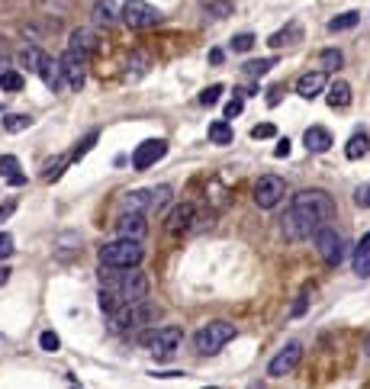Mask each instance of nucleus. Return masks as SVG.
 Returning a JSON list of instances; mask_svg holds the SVG:
<instances>
[{
  "label": "nucleus",
  "mask_w": 370,
  "mask_h": 389,
  "mask_svg": "<svg viewBox=\"0 0 370 389\" xmlns=\"http://www.w3.org/2000/svg\"><path fill=\"white\" fill-rule=\"evenodd\" d=\"M335 219V200L325 190H303L293 196L290 209L280 219L284 238L287 241H306L309 235H319L325 225Z\"/></svg>",
  "instance_id": "obj_1"
},
{
  "label": "nucleus",
  "mask_w": 370,
  "mask_h": 389,
  "mask_svg": "<svg viewBox=\"0 0 370 389\" xmlns=\"http://www.w3.org/2000/svg\"><path fill=\"white\" fill-rule=\"evenodd\" d=\"M148 274L136 270H120V274H107L100 280V293H97V303L107 315H113L122 306H136V303H145L148 299Z\"/></svg>",
  "instance_id": "obj_2"
},
{
  "label": "nucleus",
  "mask_w": 370,
  "mask_h": 389,
  "mask_svg": "<svg viewBox=\"0 0 370 389\" xmlns=\"http://www.w3.org/2000/svg\"><path fill=\"white\" fill-rule=\"evenodd\" d=\"M145 258L142 241H129V238H116L107 241L100 248V267L107 270H136Z\"/></svg>",
  "instance_id": "obj_3"
},
{
  "label": "nucleus",
  "mask_w": 370,
  "mask_h": 389,
  "mask_svg": "<svg viewBox=\"0 0 370 389\" xmlns=\"http://www.w3.org/2000/svg\"><path fill=\"white\" fill-rule=\"evenodd\" d=\"M158 319V306L155 303H136V306H122L110 315V332L113 334H126V332H136V328H145Z\"/></svg>",
  "instance_id": "obj_4"
},
{
  "label": "nucleus",
  "mask_w": 370,
  "mask_h": 389,
  "mask_svg": "<svg viewBox=\"0 0 370 389\" xmlns=\"http://www.w3.org/2000/svg\"><path fill=\"white\" fill-rule=\"evenodd\" d=\"M235 325L232 322H206V325H200L196 328V334H194V344H196V351L200 354H206V357H213V354H219L225 344L235 338Z\"/></svg>",
  "instance_id": "obj_5"
},
{
  "label": "nucleus",
  "mask_w": 370,
  "mask_h": 389,
  "mask_svg": "<svg viewBox=\"0 0 370 389\" xmlns=\"http://www.w3.org/2000/svg\"><path fill=\"white\" fill-rule=\"evenodd\" d=\"M139 341L145 344L151 354H158V357H171V354L181 348V341H184V332H181L177 325H165V328H148V332L142 334Z\"/></svg>",
  "instance_id": "obj_6"
},
{
  "label": "nucleus",
  "mask_w": 370,
  "mask_h": 389,
  "mask_svg": "<svg viewBox=\"0 0 370 389\" xmlns=\"http://www.w3.org/2000/svg\"><path fill=\"white\" fill-rule=\"evenodd\" d=\"M120 19L129 29H151L161 23V10L145 3V0H126L120 7Z\"/></svg>",
  "instance_id": "obj_7"
},
{
  "label": "nucleus",
  "mask_w": 370,
  "mask_h": 389,
  "mask_svg": "<svg viewBox=\"0 0 370 389\" xmlns=\"http://www.w3.org/2000/svg\"><path fill=\"white\" fill-rule=\"evenodd\" d=\"M315 251H319V258L329 264V267H338L344 260V238L342 232H335L332 225H325L322 232L315 235Z\"/></svg>",
  "instance_id": "obj_8"
},
{
  "label": "nucleus",
  "mask_w": 370,
  "mask_h": 389,
  "mask_svg": "<svg viewBox=\"0 0 370 389\" xmlns=\"http://www.w3.org/2000/svg\"><path fill=\"white\" fill-rule=\"evenodd\" d=\"M284 193H287V184H284V177H277V174H264V177H258V184H255V203H258L261 209L280 206Z\"/></svg>",
  "instance_id": "obj_9"
},
{
  "label": "nucleus",
  "mask_w": 370,
  "mask_h": 389,
  "mask_svg": "<svg viewBox=\"0 0 370 389\" xmlns=\"http://www.w3.org/2000/svg\"><path fill=\"white\" fill-rule=\"evenodd\" d=\"M165 155H167V142L165 139H148L132 151V167H136V171H148V167L158 164Z\"/></svg>",
  "instance_id": "obj_10"
},
{
  "label": "nucleus",
  "mask_w": 370,
  "mask_h": 389,
  "mask_svg": "<svg viewBox=\"0 0 370 389\" xmlns=\"http://www.w3.org/2000/svg\"><path fill=\"white\" fill-rule=\"evenodd\" d=\"M303 361V344L299 341H290L284 351L268 363V377H287L290 370H296V363Z\"/></svg>",
  "instance_id": "obj_11"
},
{
  "label": "nucleus",
  "mask_w": 370,
  "mask_h": 389,
  "mask_svg": "<svg viewBox=\"0 0 370 389\" xmlns=\"http://www.w3.org/2000/svg\"><path fill=\"white\" fill-rule=\"evenodd\" d=\"M116 235L120 238H129V241H142L148 235V222L142 213H122L116 219Z\"/></svg>",
  "instance_id": "obj_12"
},
{
  "label": "nucleus",
  "mask_w": 370,
  "mask_h": 389,
  "mask_svg": "<svg viewBox=\"0 0 370 389\" xmlns=\"http://www.w3.org/2000/svg\"><path fill=\"white\" fill-rule=\"evenodd\" d=\"M84 65H87V58L77 55V52H71V48L62 55L65 81H68V87H71V91H81V87H84Z\"/></svg>",
  "instance_id": "obj_13"
},
{
  "label": "nucleus",
  "mask_w": 370,
  "mask_h": 389,
  "mask_svg": "<svg viewBox=\"0 0 370 389\" xmlns=\"http://www.w3.org/2000/svg\"><path fill=\"white\" fill-rule=\"evenodd\" d=\"M194 222H196V206L181 203V206L171 209V216H167V232L181 235V232H187V229H194Z\"/></svg>",
  "instance_id": "obj_14"
},
{
  "label": "nucleus",
  "mask_w": 370,
  "mask_h": 389,
  "mask_svg": "<svg viewBox=\"0 0 370 389\" xmlns=\"http://www.w3.org/2000/svg\"><path fill=\"white\" fill-rule=\"evenodd\" d=\"M42 81H46V87L52 93H65L71 91L65 81V68H62V58H48L46 68H42Z\"/></svg>",
  "instance_id": "obj_15"
},
{
  "label": "nucleus",
  "mask_w": 370,
  "mask_h": 389,
  "mask_svg": "<svg viewBox=\"0 0 370 389\" xmlns=\"http://www.w3.org/2000/svg\"><path fill=\"white\" fill-rule=\"evenodd\" d=\"M71 52H77V55H84V58H91V55H97V48H100V42H97V32L93 29H84V26H77L71 32Z\"/></svg>",
  "instance_id": "obj_16"
},
{
  "label": "nucleus",
  "mask_w": 370,
  "mask_h": 389,
  "mask_svg": "<svg viewBox=\"0 0 370 389\" xmlns=\"http://www.w3.org/2000/svg\"><path fill=\"white\" fill-rule=\"evenodd\" d=\"M325 84H329L325 71H309V75H303L296 81V93H299L303 100H315V97L325 91Z\"/></svg>",
  "instance_id": "obj_17"
},
{
  "label": "nucleus",
  "mask_w": 370,
  "mask_h": 389,
  "mask_svg": "<svg viewBox=\"0 0 370 389\" xmlns=\"http://www.w3.org/2000/svg\"><path fill=\"white\" fill-rule=\"evenodd\" d=\"M303 145L306 151H313V155H325V151L332 149V132L322 129V126H309L303 132Z\"/></svg>",
  "instance_id": "obj_18"
},
{
  "label": "nucleus",
  "mask_w": 370,
  "mask_h": 389,
  "mask_svg": "<svg viewBox=\"0 0 370 389\" xmlns=\"http://www.w3.org/2000/svg\"><path fill=\"white\" fill-rule=\"evenodd\" d=\"M46 61H48V55L42 52V48H36V46H26L23 52H19V65L26 68L29 75H42Z\"/></svg>",
  "instance_id": "obj_19"
},
{
  "label": "nucleus",
  "mask_w": 370,
  "mask_h": 389,
  "mask_svg": "<svg viewBox=\"0 0 370 389\" xmlns=\"http://www.w3.org/2000/svg\"><path fill=\"white\" fill-rule=\"evenodd\" d=\"M329 106L332 110H344V106H351V84L348 81H335L332 87H329Z\"/></svg>",
  "instance_id": "obj_20"
},
{
  "label": "nucleus",
  "mask_w": 370,
  "mask_h": 389,
  "mask_svg": "<svg viewBox=\"0 0 370 389\" xmlns=\"http://www.w3.org/2000/svg\"><path fill=\"white\" fill-rule=\"evenodd\" d=\"M122 209H126V213H142L145 216L148 209H151V190H132V193H126Z\"/></svg>",
  "instance_id": "obj_21"
},
{
  "label": "nucleus",
  "mask_w": 370,
  "mask_h": 389,
  "mask_svg": "<svg viewBox=\"0 0 370 389\" xmlns=\"http://www.w3.org/2000/svg\"><path fill=\"white\" fill-rule=\"evenodd\" d=\"M116 13H120V7H116L113 0H97V3H93V23L103 29L116 23Z\"/></svg>",
  "instance_id": "obj_22"
},
{
  "label": "nucleus",
  "mask_w": 370,
  "mask_h": 389,
  "mask_svg": "<svg viewBox=\"0 0 370 389\" xmlns=\"http://www.w3.org/2000/svg\"><path fill=\"white\" fill-rule=\"evenodd\" d=\"M354 274L358 277H370V232L361 238V245L354 248Z\"/></svg>",
  "instance_id": "obj_23"
},
{
  "label": "nucleus",
  "mask_w": 370,
  "mask_h": 389,
  "mask_svg": "<svg viewBox=\"0 0 370 389\" xmlns=\"http://www.w3.org/2000/svg\"><path fill=\"white\" fill-rule=\"evenodd\" d=\"M367 151H370L367 132H354L351 139H348V145H344V158H348V161H361Z\"/></svg>",
  "instance_id": "obj_24"
},
{
  "label": "nucleus",
  "mask_w": 370,
  "mask_h": 389,
  "mask_svg": "<svg viewBox=\"0 0 370 389\" xmlns=\"http://www.w3.org/2000/svg\"><path fill=\"white\" fill-rule=\"evenodd\" d=\"M0 177L7 180V184H13V187H23L26 184V177L19 174V161L13 155H3L0 158Z\"/></svg>",
  "instance_id": "obj_25"
},
{
  "label": "nucleus",
  "mask_w": 370,
  "mask_h": 389,
  "mask_svg": "<svg viewBox=\"0 0 370 389\" xmlns=\"http://www.w3.org/2000/svg\"><path fill=\"white\" fill-rule=\"evenodd\" d=\"M299 36H303V29H299V23H290L287 29H280V32H274V36L268 39V46H270V48L293 46V42H299Z\"/></svg>",
  "instance_id": "obj_26"
},
{
  "label": "nucleus",
  "mask_w": 370,
  "mask_h": 389,
  "mask_svg": "<svg viewBox=\"0 0 370 389\" xmlns=\"http://www.w3.org/2000/svg\"><path fill=\"white\" fill-rule=\"evenodd\" d=\"M232 139H235V132H232V126L225 120L210 122V142L213 145H232Z\"/></svg>",
  "instance_id": "obj_27"
},
{
  "label": "nucleus",
  "mask_w": 370,
  "mask_h": 389,
  "mask_svg": "<svg viewBox=\"0 0 370 389\" xmlns=\"http://www.w3.org/2000/svg\"><path fill=\"white\" fill-rule=\"evenodd\" d=\"M26 87V77L19 75V71H13V68H7V71H0V91H10L17 93Z\"/></svg>",
  "instance_id": "obj_28"
},
{
  "label": "nucleus",
  "mask_w": 370,
  "mask_h": 389,
  "mask_svg": "<svg viewBox=\"0 0 370 389\" xmlns=\"http://www.w3.org/2000/svg\"><path fill=\"white\" fill-rule=\"evenodd\" d=\"M148 65H151V58H148L145 52L129 55V61H126V77H142L148 71Z\"/></svg>",
  "instance_id": "obj_29"
},
{
  "label": "nucleus",
  "mask_w": 370,
  "mask_h": 389,
  "mask_svg": "<svg viewBox=\"0 0 370 389\" xmlns=\"http://www.w3.org/2000/svg\"><path fill=\"white\" fill-rule=\"evenodd\" d=\"M361 23V13H342V17H335V19H329V32H344V29H354Z\"/></svg>",
  "instance_id": "obj_30"
},
{
  "label": "nucleus",
  "mask_w": 370,
  "mask_h": 389,
  "mask_svg": "<svg viewBox=\"0 0 370 389\" xmlns=\"http://www.w3.org/2000/svg\"><path fill=\"white\" fill-rule=\"evenodd\" d=\"M68 164H71V155H58L55 161H48V164H46V174H42V177H46L48 184H55L58 177L65 174V167H68Z\"/></svg>",
  "instance_id": "obj_31"
},
{
  "label": "nucleus",
  "mask_w": 370,
  "mask_h": 389,
  "mask_svg": "<svg viewBox=\"0 0 370 389\" xmlns=\"http://www.w3.org/2000/svg\"><path fill=\"white\" fill-rule=\"evenodd\" d=\"M97 139H100V132H97V129L87 132V135H84V139L77 142V145H74V151H71V164H74V161H81V158L87 155V151H91L93 145H97Z\"/></svg>",
  "instance_id": "obj_32"
},
{
  "label": "nucleus",
  "mask_w": 370,
  "mask_h": 389,
  "mask_svg": "<svg viewBox=\"0 0 370 389\" xmlns=\"http://www.w3.org/2000/svg\"><path fill=\"white\" fill-rule=\"evenodd\" d=\"M274 65H277V58H258V61H248V65H245V75L258 81V77H264Z\"/></svg>",
  "instance_id": "obj_33"
},
{
  "label": "nucleus",
  "mask_w": 370,
  "mask_h": 389,
  "mask_svg": "<svg viewBox=\"0 0 370 389\" xmlns=\"http://www.w3.org/2000/svg\"><path fill=\"white\" fill-rule=\"evenodd\" d=\"M33 126V120H29L26 113H10L7 120H3V129L7 132H23V129H29Z\"/></svg>",
  "instance_id": "obj_34"
},
{
  "label": "nucleus",
  "mask_w": 370,
  "mask_h": 389,
  "mask_svg": "<svg viewBox=\"0 0 370 389\" xmlns=\"http://www.w3.org/2000/svg\"><path fill=\"white\" fill-rule=\"evenodd\" d=\"M232 0H213V3H206V17H216V19H222V17H232Z\"/></svg>",
  "instance_id": "obj_35"
},
{
  "label": "nucleus",
  "mask_w": 370,
  "mask_h": 389,
  "mask_svg": "<svg viewBox=\"0 0 370 389\" xmlns=\"http://www.w3.org/2000/svg\"><path fill=\"white\" fill-rule=\"evenodd\" d=\"M219 97H222V84H210V87L200 93V103H203V106H216Z\"/></svg>",
  "instance_id": "obj_36"
},
{
  "label": "nucleus",
  "mask_w": 370,
  "mask_h": 389,
  "mask_svg": "<svg viewBox=\"0 0 370 389\" xmlns=\"http://www.w3.org/2000/svg\"><path fill=\"white\" fill-rule=\"evenodd\" d=\"M39 348H42V351H48V354H55L58 348H62V341H58L55 332H42V334H39Z\"/></svg>",
  "instance_id": "obj_37"
},
{
  "label": "nucleus",
  "mask_w": 370,
  "mask_h": 389,
  "mask_svg": "<svg viewBox=\"0 0 370 389\" xmlns=\"http://www.w3.org/2000/svg\"><path fill=\"white\" fill-rule=\"evenodd\" d=\"M251 46H255L251 32H239V36L232 39V52H251Z\"/></svg>",
  "instance_id": "obj_38"
},
{
  "label": "nucleus",
  "mask_w": 370,
  "mask_h": 389,
  "mask_svg": "<svg viewBox=\"0 0 370 389\" xmlns=\"http://www.w3.org/2000/svg\"><path fill=\"white\" fill-rule=\"evenodd\" d=\"M319 58H322V65H325V68H342V61H344V55L338 52V48H325V52H322Z\"/></svg>",
  "instance_id": "obj_39"
},
{
  "label": "nucleus",
  "mask_w": 370,
  "mask_h": 389,
  "mask_svg": "<svg viewBox=\"0 0 370 389\" xmlns=\"http://www.w3.org/2000/svg\"><path fill=\"white\" fill-rule=\"evenodd\" d=\"M274 135H277V129H274L270 122H261V126H255V129H251V139H255V142H258V139H274Z\"/></svg>",
  "instance_id": "obj_40"
},
{
  "label": "nucleus",
  "mask_w": 370,
  "mask_h": 389,
  "mask_svg": "<svg viewBox=\"0 0 370 389\" xmlns=\"http://www.w3.org/2000/svg\"><path fill=\"white\" fill-rule=\"evenodd\" d=\"M354 203L361 206V209H370V184H361L354 190Z\"/></svg>",
  "instance_id": "obj_41"
},
{
  "label": "nucleus",
  "mask_w": 370,
  "mask_h": 389,
  "mask_svg": "<svg viewBox=\"0 0 370 389\" xmlns=\"http://www.w3.org/2000/svg\"><path fill=\"white\" fill-rule=\"evenodd\" d=\"M241 106H245V100H241V97H232V100L225 103V120H235V116H241Z\"/></svg>",
  "instance_id": "obj_42"
},
{
  "label": "nucleus",
  "mask_w": 370,
  "mask_h": 389,
  "mask_svg": "<svg viewBox=\"0 0 370 389\" xmlns=\"http://www.w3.org/2000/svg\"><path fill=\"white\" fill-rule=\"evenodd\" d=\"M10 254H13V238L7 232H0V260L10 258Z\"/></svg>",
  "instance_id": "obj_43"
},
{
  "label": "nucleus",
  "mask_w": 370,
  "mask_h": 389,
  "mask_svg": "<svg viewBox=\"0 0 370 389\" xmlns=\"http://www.w3.org/2000/svg\"><path fill=\"white\" fill-rule=\"evenodd\" d=\"M13 213H17V200H3L0 203V222H7Z\"/></svg>",
  "instance_id": "obj_44"
},
{
  "label": "nucleus",
  "mask_w": 370,
  "mask_h": 389,
  "mask_svg": "<svg viewBox=\"0 0 370 389\" xmlns=\"http://www.w3.org/2000/svg\"><path fill=\"white\" fill-rule=\"evenodd\" d=\"M280 93H284V87H270V91H268V106H277Z\"/></svg>",
  "instance_id": "obj_45"
},
{
  "label": "nucleus",
  "mask_w": 370,
  "mask_h": 389,
  "mask_svg": "<svg viewBox=\"0 0 370 389\" xmlns=\"http://www.w3.org/2000/svg\"><path fill=\"white\" fill-rule=\"evenodd\" d=\"M290 155V142L287 139H280L277 142V149H274V158H287Z\"/></svg>",
  "instance_id": "obj_46"
},
{
  "label": "nucleus",
  "mask_w": 370,
  "mask_h": 389,
  "mask_svg": "<svg viewBox=\"0 0 370 389\" xmlns=\"http://www.w3.org/2000/svg\"><path fill=\"white\" fill-rule=\"evenodd\" d=\"M10 274H13V270H10V267H3V264H0V287H3V283H7V280H10Z\"/></svg>",
  "instance_id": "obj_47"
},
{
  "label": "nucleus",
  "mask_w": 370,
  "mask_h": 389,
  "mask_svg": "<svg viewBox=\"0 0 370 389\" xmlns=\"http://www.w3.org/2000/svg\"><path fill=\"white\" fill-rule=\"evenodd\" d=\"M210 61H213V65H219V61H222V52H219V48H213V52H210Z\"/></svg>",
  "instance_id": "obj_48"
},
{
  "label": "nucleus",
  "mask_w": 370,
  "mask_h": 389,
  "mask_svg": "<svg viewBox=\"0 0 370 389\" xmlns=\"http://www.w3.org/2000/svg\"><path fill=\"white\" fill-rule=\"evenodd\" d=\"M364 348H367V354H370V338H367V344H364Z\"/></svg>",
  "instance_id": "obj_49"
},
{
  "label": "nucleus",
  "mask_w": 370,
  "mask_h": 389,
  "mask_svg": "<svg viewBox=\"0 0 370 389\" xmlns=\"http://www.w3.org/2000/svg\"><path fill=\"white\" fill-rule=\"evenodd\" d=\"M206 389H216V386H206Z\"/></svg>",
  "instance_id": "obj_50"
},
{
  "label": "nucleus",
  "mask_w": 370,
  "mask_h": 389,
  "mask_svg": "<svg viewBox=\"0 0 370 389\" xmlns=\"http://www.w3.org/2000/svg\"><path fill=\"white\" fill-rule=\"evenodd\" d=\"M74 389H77V386H74Z\"/></svg>",
  "instance_id": "obj_51"
}]
</instances>
